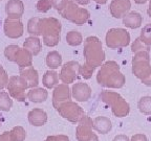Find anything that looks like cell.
Masks as SVG:
<instances>
[{
    "label": "cell",
    "instance_id": "1f68e13d",
    "mask_svg": "<svg viewBox=\"0 0 151 141\" xmlns=\"http://www.w3.org/2000/svg\"><path fill=\"white\" fill-rule=\"evenodd\" d=\"M46 141H68V138L65 136H59V137H50Z\"/></svg>",
    "mask_w": 151,
    "mask_h": 141
},
{
    "label": "cell",
    "instance_id": "3957f363",
    "mask_svg": "<svg viewBox=\"0 0 151 141\" xmlns=\"http://www.w3.org/2000/svg\"><path fill=\"white\" fill-rule=\"evenodd\" d=\"M4 56L9 61L16 63L19 68H26L32 66L33 54L25 48H20L17 45H9L5 47Z\"/></svg>",
    "mask_w": 151,
    "mask_h": 141
},
{
    "label": "cell",
    "instance_id": "e575fe53",
    "mask_svg": "<svg viewBox=\"0 0 151 141\" xmlns=\"http://www.w3.org/2000/svg\"><path fill=\"white\" fill-rule=\"evenodd\" d=\"M135 3H137V4H144V3H146L148 0H133Z\"/></svg>",
    "mask_w": 151,
    "mask_h": 141
},
{
    "label": "cell",
    "instance_id": "d4e9b609",
    "mask_svg": "<svg viewBox=\"0 0 151 141\" xmlns=\"http://www.w3.org/2000/svg\"><path fill=\"white\" fill-rule=\"evenodd\" d=\"M9 133H11L12 141H24L26 137V133L22 127H15Z\"/></svg>",
    "mask_w": 151,
    "mask_h": 141
},
{
    "label": "cell",
    "instance_id": "d590c367",
    "mask_svg": "<svg viewBox=\"0 0 151 141\" xmlns=\"http://www.w3.org/2000/svg\"><path fill=\"white\" fill-rule=\"evenodd\" d=\"M147 13H148L149 17L151 18V0L149 1V6H148V11H147Z\"/></svg>",
    "mask_w": 151,
    "mask_h": 141
},
{
    "label": "cell",
    "instance_id": "836d02e7",
    "mask_svg": "<svg viewBox=\"0 0 151 141\" xmlns=\"http://www.w3.org/2000/svg\"><path fill=\"white\" fill-rule=\"evenodd\" d=\"M93 1L96 3H98V4H105L108 0H93Z\"/></svg>",
    "mask_w": 151,
    "mask_h": 141
},
{
    "label": "cell",
    "instance_id": "d6a6232c",
    "mask_svg": "<svg viewBox=\"0 0 151 141\" xmlns=\"http://www.w3.org/2000/svg\"><path fill=\"white\" fill-rule=\"evenodd\" d=\"M73 2H76L77 4H82V5H86L90 2V0H71Z\"/></svg>",
    "mask_w": 151,
    "mask_h": 141
},
{
    "label": "cell",
    "instance_id": "4316f807",
    "mask_svg": "<svg viewBox=\"0 0 151 141\" xmlns=\"http://www.w3.org/2000/svg\"><path fill=\"white\" fill-rule=\"evenodd\" d=\"M141 38L143 42H145L146 44H151V23L146 25L144 28H143V31H142V35Z\"/></svg>",
    "mask_w": 151,
    "mask_h": 141
},
{
    "label": "cell",
    "instance_id": "4dcf8cb0",
    "mask_svg": "<svg viewBox=\"0 0 151 141\" xmlns=\"http://www.w3.org/2000/svg\"><path fill=\"white\" fill-rule=\"evenodd\" d=\"M0 141H12V137H11V133L9 132H4L0 135Z\"/></svg>",
    "mask_w": 151,
    "mask_h": 141
},
{
    "label": "cell",
    "instance_id": "8992f818",
    "mask_svg": "<svg viewBox=\"0 0 151 141\" xmlns=\"http://www.w3.org/2000/svg\"><path fill=\"white\" fill-rule=\"evenodd\" d=\"M28 88L26 80L20 75H13L9 80L7 91L13 98L19 101L25 100V89Z\"/></svg>",
    "mask_w": 151,
    "mask_h": 141
},
{
    "label": "cell",
    "instance_id": "4fadbf2b",
    "mask_svg": "<svg viewBox=\"0 0 151 141\" xmlns=\"http://www.w3.org/2000/svg\"><path fill=\"white\" fill-rule=\"evenodd\" d=\"M19 72H20V76L26 80L28 85V88H34L38 85V72L36 69L33 67H26V68H19Z\"/></svg>",
    "mask_w": 151,
    "mask_h": 141
},
{
    "label": "cell",
    "instance_id": "f35d334b",
    "mask_svg": "<svg viewBox=\"0 0 151 141\" xmlns=\"http://www.w3.org/2000/svg\"><path fill=\"white\" fill-rule=\"evenodd\" d=\"M0 24H1V18H0Z\"/></svg>",
    "mask_w": 151,
    "mask_h": 141
},
{
    "label": "cell",
    "instance_id": "2e32d148",
    "mask_svg": "<svg viewBox=\"0 0 151 141\" xmlns=\"http://www.w3.org/2000/svg\"><path fill=\"white\" fill-rule=\"evenodd\" d=\"M142 20L143 18L141 14H139L137 12H129L123 18V23L129 28H137L141 26Z\"/></svg>",
    "mask_w": 151,
    "mask_h": 141
},
{
    "label": "cell",
    "instance_id": "7a4b0ae2",
    "mask_svg": "<svg viewBox=\"0 0 151 141\" xmlns=\"http://www.w3.org/2000/svg\"><path fill=\"white\" fill-rule=\"evenodd\" d=\"M98 82L103 86H111V87H120L123 85L124 78L121 73L118 72V66L116 63L110 62L106 63L102 67L98 74Z\"/></svg>",
    "mask_w": 151,
    "mask_h": 141
},
{
    "label": "cell",
    "instance_id": "484cf974",
    "mask_svg": "<svg viewBox=\"0 0 151 141\" xmlns=\"http://www.w3.org/2000/svg\"><path fill=\"white\" fill-rule=\"evenodd\" d=\"M36 7H37V11L40 13H46L50 9L52 6V3H50V0H39L37 3H36Z\"/></svg>",
    "mask_w": 151,
    "mask_h": 141
},
{
    "label": "cell",
    "instance_id": "f546056e",
    "mask_svg": "<svg viewBox=\"0 0 151 141\" xmlns=\"http://www.w3.org/2000/svg\"><path fill=\"white\" fill-rule=\"evenodd\" d=\"M9 74L6 73V71L0 75V90H2L3 88L7 87V84H9Z\"/></svg>",
    "mask_w": 151,
    "mask_h": 141
},
{
    "label": "cell",
    "instance_id": "ba28073f",
    "mask_svg": "<svg viewBox=\"0 0 151 141\" xmlns=\"http://www.w3.org/2000/svg\"><path fill=\"white\" fill-rule=\"evenodd\" d=\"M3 31L6 37L17 39L23 35V24L20 21V19L6 18L3 24Z\"/></svg>",
    "mask_w": 151,
    "mask_h": 141
},
{
    "label": "cell",
    "instance_id": "8d00e7d4",
    "mask_svg": "<svg viewBox=\"0 0 151 141\" xmlns=\"http://www.w3.org/2000/svg\"><path fill=\"white\" fill-rule=\"evenodd\" d=\"M4 69H3V67H2V66H1V65H0V75H1V74H2V73L3 72H4Z\"/></svg>",
    "mask_w": 151,
    "mask_h": 141
},
{
    "label": "cell",
    "instance_id": "277c9868",
    "mask_svg": "<svg viewBox=\"0 0 151 141\" xmlns=\"http://www.w3.org/2000/svg\"><path fill=\"white\" fill-rule=\"evenodd\" d=\"M60 15L77 25H83L88 21L90 17V14L87 9L84 7H80L71 0H68L66 7L62 12H60Z\"/></svg>",
    "mask_w": 151,
    "mask_h": 141
},
{
    "label": "cell",
    "instance_id": "8fae6325",
    "mask_svg": "<svg viewBox=\"0 0 151 141\" xmlns=\"http://www.w3.org/2000/svg\"><path fill=\"white\" fill-rule=\"evenodd\" d=\"M5 13L9 19H20L24 13V4L21 0H9L5 4Z\"/></svg>",
    "mask_w": 151,
    "mask_h": 141
},
{
    "label": "cell",
    "instance_id": "5b68a950",
    "mask_svg": "<svg viewBox=\"0 0 151 141\" xmlns=\"http://www.w3.org/2000/svg\"><path fill=\"white\" fill-rule=\"evenodd\" d=\"M84 56L89 66L96 67L101 64L104 59V52L100 41L96 37H89L86 39L84 47Z\"/></svg>",
    "mask_w": 151,
    "mask_h": 141
},
{
    "label": "cell",
    "instance_id": "83f0119b",
    "mask_svg": "<svg viewBox=\"0 0 151 141\" xmlns=\"http://www.w3.org/2000/svg\"><path fill=\"white\" fill-rule=\"evenodd\" d=\"M50 1L52 3V6L59 13L65 9L66 5H67V2H68V0H50Z\"/></svg>",
    "mask_w": 151,
    "mask_h": 141
},
{
    "label": "cell",
    "instance_id": "44dd1931",
    "mask_svg": "<svg viewBox=\"0 0 151 141\" xmlns=\"http://www.w3.org/2000/svg\"><path fill=\"white\" fill-rule=\"evenodd\" d=\"M13 106V100L7 92H0V111L9 112Z\"/></svg>",
    "mask_w": 151,
    "mask_h": 141
},
{
    "label": "cell",
    "instance_id": "9c48e42d",
    "mask_svg": "<svg viewBox=\"0 0 151 141\" xmlns=\"http://www.w3.org/2000/svg\"><path fill=\"white\" fill-rule=\"evenodd\" d=\"M78 72H80V65L77 62H68L62 67L61 73H60V78L65 84L73 83L78 76Z\"/></svg>",
    "mask_w": 151,
    "mask_h": 141
},
{
    "label": "cell",
    "instance_id": "7402d4cb",
    "mask_svg": "<svg viewBox=\"0 0 151 141\" xmlns=\"http://www.w3.org/2000/svg\"><path fill=\"white\" fill-rule=\"evenodd\" d=\"M59 82L58 74L55 71H46L43 76V85L46 88H52Z\"/></svg>",
    "mask_w": 151,
    "mask_h": 141
},
{
    "label": "cell",
    "instance_id": "e0dca14e",
    "mask_svg": "<svg viewBox=\"0 0 151 141\" xmlns=\"http://www.w3.org/2000/svg\"><path fill=\"white\" fill-rule=\"evenodd\" d=\"M28 120L33 125L39 127L46 122V113L40 109H35L28 113Z\"/></svg>",
    "mask_w": 151,
    "mask_h": 141
},
{
    "label": "cell",
    "instance_id": "ffe728a7",
    "mask_svg": "<svg viewBox=\"0 0 151 141\" xmlns=\"http://www.w3.org/2000/svg\"><path fill=\"white\" fill-rule=\"evenodd\" d=\"M62 63V58L61 54L57 51H50V53L46 56V65L50 67V69H56L58 68Z\"/></svg>",
    "mask_w": 151,
    "mask_h": 141
},
{
    "label": "cell",
    "instance_id": "74e56055",
    "mask_svg": "<svg viewBox=\"0 0 151 141\" xmlns=\"http://www.w3.org/2000/svg\"><path fill=\"white\" fill-rule=\"evenodd\" d=\"M1 125H2V121H1V119H0V127H1Z\"/></svg>",
    "mask_w": 151,
    "mask_h": 141
},
{
    "label": "cell",
    "instance_id": "6da1fadb",
    "mask_svg": "<svg viewBox=\"0 0 151 141\" xmlns=\"http://www.w3.org/2000/svg\"><path fill=\"white\" fill-rule=\"evenodd\" d=\"M61 23L56 18H41L40 33L43 36V42L47 46H56L60 41Z\"/></svg>",
    "mask_w": 151,
    "mask_h": 141
},
{
    "label": "cell",
    "instance_id": "5bb4252c",
    "mask_svg": "<svg viewBox=\"0 0 151 141\" xmlns=\"http://www.w3.org/2000/svg\"><path fill=\"white\" fill-rule=\"evenodd\" d=\"M73 95L79 101L87 100L90 96V88L84 83H77L73 87Z\"/></svg>",
    "mask_w": 151,
    "mask_h": 141
},
{
    "label": "cell",
    "instance_id": "52a82bcc",
    "mask_svg": "<svg viewBox=\"0 0 151 141\" xmlns=\"http://www.w3.org/2000/svg\"><path fill=\"white\" fill-rule=\"evenodd\" d=\"M129 42V35L126 31L121 28H112L108 31L106 37V43L111 48L119 46H125Z\"/></svg>",
    "mask_w": 151,
    "mask_h": 141
},
{
    "label": "cell",
    "instance_id": "30bf717a",
    "mask_svg": "<svg viewBox=\"0 0 151 141\" xmlns=\"http://www.w3.org/2000/svg\"><path fill=\"white\" fill-rule=\"evenodd\" d=\"M130 7H131L130 0H112L109 4V11L114 18H121L128 14Z\"/></svg>",
    "mask_w": 151,
    "mask_h": 141
},
{
    "label": "cell",
    "instance_id": "9a60e30c",
    "mask_svg": "<svg viewBox=\"0 0 151 141\" xmlns=\"http://www.w3.org/2000/svg\"><path fill=\"white\" fill-rule=\"evenodd\" d=\"M70 97L69 94V88L67 85H59L54 91V105L55 107H59V103L64 100H68Z\"/></svg>",
    "mask_w": 151,
    "mask_h": 141
},
{
    "label": "cell",
    "instance_id": "cb8c5ba5",
    "mask_svg": "<svg viewBox=\"0 0 151 141\" xmlns=\"http://www.w3.org/2000/svg\"><path fill=\"white\" fill-rule=\"evenodd\" d=\"M66 41L71 46H78L82 43V36L78 31H71L66 35Z\"/></svg>",
    "mask_w": 151,
    "mask_h": 141
},
{
    "label": "cell",
    "instance_id": "603a6c76",
    "mask_svg": "<svg viewBox=\"0 0 151 141\" xmlns=\"http://www.w3.org/2000/svg\"><path fill=\"white\" fill-rule=\"evenodd\" d=\"M40 20L39 17H34L31 18L27 22V31L28 33L34 36H39L40 33Z\"/></svg>",
    "mask_w": 151,
    "mask_h": 141
},
{
    "label": "cell",
    "instance_id": "f1b7e54d",
    "mask_svg": "<svg viewBox=\"0 0 151 141\" xmlns=\"http://www.w3.org/2000/svg\"><path fill=\"white\" fill-rule=\"evenodd\" d=\"M93 69L94 67L92 66H89L87 65H83V66H80V74L82 75L84 78H89L91 76L92 72H93Z\"/></svg>",
    "mask_w": 151,
    "mask_h": 141
},
{
    "label": "cell",
    "instance_id": "ab89813d",
    "mask_svg": "<svg viewBox=\"0 0 151 141\" xmlns=\"http://www.w3.org/2000/svg\"><path fill=\"white\" fill-rule=\"evenodd\" d=\"M0 1H1V0H0Z\"/></svg>",
    "mask_w": 151,
    "mask_h": 141
},
{
    "label": "cell",
    "instance_id": "7c38bea8",
    "mask_svg": "<svg viewBox=\"0 0 151 141\" xmlns=\"http://www.w3.org/2000/svg\"><path fill=\"white\" fill-rule=\"evenodd\" d=\"M58 110L62 114V116L68 118L69 120H73V121L77 120L79 116L82 115V110L80 109V107H78L73 103H63L60 107H58Z\"/></svg>",
    "mask_w": 151,
    "mask_h": 141
},
{
    "label": "cell",
    "instance_id": "ac0fdd59",
    "mask_svg": "<svg viewBox=\"0 0 151 141\" xmlns=\"http://www.w3.org/2000/svg\"><path fill=\"white\" fill-rule=\"evenodd\" d=\"M23 47L27 49L33 56H37L41 50V42L37 37L26 38L23 43Z\"/></svg>",
    "mask_w": 151,
    "mask_h": 141
},
{
    "label": "cell",
    "instance_id": "d6986e66",
    "mask_svg": "<svg viewBox=\"0 0 151 141\" xmlns=\"http://www.w3.org/2000/svg\"><path fill=\"white\" fill-rule=\"evenodd\" d=\"M27 97L34 103H42L47 98V91L42 88H34L28 91Z\"/></svg>",
    "mask_w": 151,
    "mask_h": 141
}]
</instances>
